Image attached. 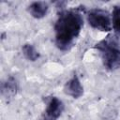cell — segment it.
<instances>
[{
    "instance_id": "obj_8",
    "label": "cell",
    "mask_w": 120,
    "mask_h": 120,
    "mask_svg": "<svg viewBox=\"0 0 120 120\" xmlns=\"http://www.w3.org/2000/svg\"><path fill=\"white\" fill-rule=\"evenodd\" d=\"M22 53L24 55V57L31 61V62H35L37 61L38 58H39V52H38V50L35 48L34 45L30 44V43H25L22 45Z\"/></svg>"
},
{
    "instance_id": "obj_5",
    "label": "cell",
    "mask_w": 120,
    "mask_h": 120,
    "mask_svg": "<svg viewBox=\"0 0 120 120\" xmlns=\"http://www.w3.org/2000/svg\"><path fill=\"white\" fill-rule=\"evenodd\" d=\"M64 92L72 98H79L83 95V86L76 74H73V76L67 81L64 85Z\"/></svg>"
},
{
    "instance_id": "obj_2",
    "label": "cell",
    "mask_w": 120,
    "mask_h": 120,
    "mask_svg": "<svg viewBox=\"0 0 120 120\" xmlns=\"http://www.w3.org/2000/svg\"><path fill=\"white\" fill-rule=\"evenodd\" d=\"M95 49L99 52L103 66L113 70L120 64V44L115 36L109 35L95 45Z\"/></svg>"
},
{
    "instance_id": "obj_9",
    "label": "cell",
    "mask_w": 120,
    "mask_h": 120,
    "mask_svg": "<svg viewBox=\"0 0 120 120\" xmlns=\"http://www.w3.org/2000/svg\"><path fill=\"white\" fill-rule=\"evenodd\" d=\"M112 23L113 30L120 35V5L115 6L112 12Z\"/></svg>"
},
{
    "instance_id": "obj_6",
    "label": "cell",
    "mask_w": 120,
    "mask_h": 120,
    "mask_svg": "<svg viewBox=\"0 0 120 120\" xmlns=\"http://www.w3.org/2000/svg\"><path fill=\"white\" fill-rule=\"evenodd\" d=\"M27 10L33 18L41 19L47 15L48 10H49V5L47 2H44V1L32 2L28 6Z\"/></svg>"
},
{
    "instance_id": "obj_1",
    "label": "cell",
    "mask_w": 120,
    "mask_h": 120,
    "mask_svg": "<svg viewBox=\"0 0 120 120\" xmlns=\"http://www.w3.org/2000/svg\"><path fill=\"white\" fill-rule=\"evenodd\" d=\"M83 26V18L78 9L62 10L55 21L54 42L61 51H68L79 37Z\"/></svg>"
},
{
    "instance_id": "obj_3",
    "label": "cell",
    "mask_w": 120,
    "mask_h": 120,
    "mask_svg": "<svg viewBox=\"0 0 120 120\" xmlns=\"http://www.w3.org/2000/svg\"><path fill=\"white\" fill-rule=\"evenodd\" d=\"M89 25L101 32H110L112 28V15L102 8H92L86 13Z\"/></svg>"
},
{
    "instance_id": "obj_7",
    "label": "cell",
    "mask_w": 120,
    "mask_h": 120,
    "mask_svg": "<svg viewBox=\"0 0 120 120\" xmlns=\"http://www.w3.org/2000/svg\"><path fill=\"white\" fill-rule=\"evenodd\" d=\"M18 89L19 85L17 80L12 76H9L8 78H7L6 81L1 83V93L5 97L9 98L15 96L18 92Z\"/></svg>"
},
{
    "instance_id": "obj_4",
    "label": "cell",
    "mask_w": 120,
    "mask_h": 120,
    "mask_svg": "<svg viewBox=\"0 0 120 120\" xmlns=\"http://www.w3.org/2000/svg\"><path fill=\"white\" fill-rule=\"evenodd\" d=\"M64 108L65 106L62 100L56 97H52L47 101L46 108L39 120H57L61 116Z\"/></svg>"
}]
</instances>
